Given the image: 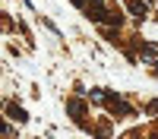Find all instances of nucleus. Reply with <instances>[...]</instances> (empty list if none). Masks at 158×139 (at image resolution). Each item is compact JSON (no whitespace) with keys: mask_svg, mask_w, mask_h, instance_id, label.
I'll return each mask as SVG.
<instances>
[{"mask_svg":"<svg viewBox=\"0 0 158 139\" xmlns=\"http://www.w3.org/2000/svg\"><path fill=\"white\" fill-rule=\"evenodd\" d=\"M127 3H130V10H133V16H146L149 13V6L142 3V0H127Z\"/></svg>","mask_w":158,"mask_h":139,"instance_id":"obj_1","label":"nucleus"},{"mask_svg":"<svg viewBox=\"0 0 158 139\" xmlns=\"http://www.w3.org/2000/svg\"><path fill=\"white\" fill-rule=\"evenodd\" d=\"M10 117L22 123V120H25V111H22V108H13V104H10Z\"/></svg>","mask_w":158,"mask_h":139,"instance_id":"obj_2","label":"nucleus"}]
</instances>
